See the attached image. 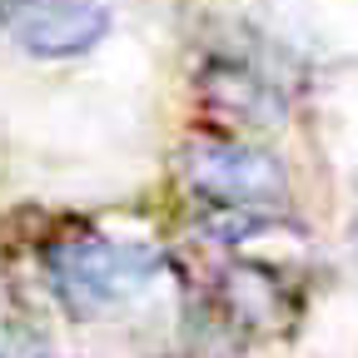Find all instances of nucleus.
Returning a JSON list of instances; mask_svg holds the SVG:
<instances>
[{
  "mask_svg": "<svg viewBox=\"0 0 358 358\" xmlns=\"http://www.w3.org/2000/svg\"><path fill=\"white\" fill-rule=\"evenodd\" d=\"M219 308L244 334H279L294 319L289 274L274 264H259V259L239 254V264H229L219 274Z\"/></svg>",
  "mask_w": 358,
  "mask_h": 358,
  "instance_id": "4",
  "label": "nucleus"
},
{
  "mask_svg": "<svg viewBox=\"0 0 358 358\" xmlns=\"http://www.w3.org/2000/svg\"><path fill=\"white\" fill-rule=\"evenodd\" d=\"M174 164H179L185 189L199 199V209L244 214V219H264V214H284L289 209L284 164L268 150H259L249 134L204 129L179 150Z\"/></svg>",
  "mask_w": 358,
  "mask_h": 358,
  "instance_id": "2",
  "label": "nucleus"
},
{
  "mask_svg": "<svg viewBox=\"0 0 358 358\" xmlns=\"http://www.w3.org/2000/svg\"><path fill=\"white\" fill-rule=\"evenodd\" d=\"M199 100L229 134H259L284 120V80L244 55H209L199 70Z\"/></svg>",
  "mask_w": 358,
  "mask_h": 358,
  "instance_id": "3",
  "label": "nucleus"
},
{
  "mask_svg": "<svg viewBox=\"0 0 358 358\" xmlns=\"http://www.w3.org/2000/svg\"><path fill=\"white\" fill-rule=\"evenodd\" d=\"M45 279L75 319H100L145 303L164 284V254L140 239H115L100 229H70L40 249Z\"/></svg>",
  "mask_w": 358,
  "mask_h": 358,
  "instance_id": "1",
  "label": "nucleus"
}]
</instances>
